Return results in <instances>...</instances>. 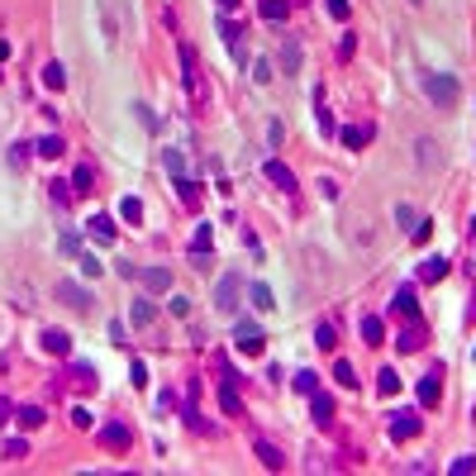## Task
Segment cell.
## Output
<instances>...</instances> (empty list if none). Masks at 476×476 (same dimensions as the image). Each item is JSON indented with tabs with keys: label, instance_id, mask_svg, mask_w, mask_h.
Listing matches in <instances>:
<instances>
[{
	"label": "cell",
	"instance_id": "obj_38",
	"mask_svg": "<svg viewBox=\"0 0 476 476\" xmlns=\"http://www.w3.org/2000/svg\"><path fill=\"white\" fill-rule=\"evenodd\" d=\"M248 295H253V305H258V310H276V305H272V291H267L262 281H258V286H253Z\"/></svg>",
	"mask_w": 476,
	"mask_h": 476
},
{
	"label": "cell",
	"instance_id": "obj_27",
	"mask_svg": "<svg viewBox=\"0 0 476 476\" xmlns=\"http://www.w3.org/2000/svg\"><path fill=\"white\" fill-rule=\"evenodd\" d=\"M315 348H339V329L324 319V324H315Z\"/></svg>",
	"mask_w": 476,
	"mask_h": 476
},
{
	"label": "cell",
	"instance_id": "obj_31",
	"mask_svg": "<svg viewBox=\"0 0 476 476\" xmlns=\"http://www.w3.org/2000/svg\"><path fill=\"white\" fill-rule=\"evenodd\" d=\"M334 376H339V386H348V391L357 386V371H352V362H343V357L334 362Z\"/></svg>",
	"mask_w": 476,
	"mask_h": 476
},
{
	"label": "cell",
	"instance_id": "obj_52",
	"mask_svg": "<svg viewBox=\"0 0 476 476\" xmlns=\"http://www.w3.org/2000/svg\"><path fill=\"white\" fill-rule=\"evenodd\" d=\"M219 5H224V10H234V5H238V0H219Z\"/></svg>",
	"mask_w": 476,
	"mask_h": 476
},
{
	"label": "cell",
	"instance_id": "obj_11",
	"mask_svg": "<svg viewBox=\"0 0 476 476\" xmlns=\"http://www.w3.org/2000/svg\"><path fill=\"white\" fill-rule=\"evenodd\" d=\"M138 276H143V286H148V291H153V295L172 291V272H167V267H143Z\"/></svg>",
	"mask_w": 476,
	"mask_h": 476
},
{
	"label": "cell",
	"instance_id": "obj_16",
	"mask_svg": "<svg viewBox=\"0 0 476 476\" xmlns=\"http://www.w3.org/2000/svg\"><path fill=\"white\" fill-rule=\"evenodd\" d=\"M86 229H91V238H96V243H114V219H110V214H96Z\"/></svg>",
	"mask_w": 476,
	"mask_h": 476
},
{
	"label": "cell",
	"instance_id": "obj_46",
	"mask_svg": "<svg viewBox=\"0 0 476 476\" xmlns=\"http://www.w3.org/2000/svg\"><path fill=\"white\" fill-rule=\"evenodd\" d=\"M72 424H77V429H96V415H91V410H72Z\"/></svg>",
	"mask_w": 476,
	"mask_h": 476
},
{
	"label": "cell",
	"instance_id": "obj_7",
	"mask_svg": "<svg viewBox=\"0 0 476 476\" xmlns=\"http://www.w3.org/2000/svg\"><path fill=\"white\" fill-rule=\"evenodd\" d=\"M219 34H224V43H229V57L243 62V57H248V48H243V24H234L229 15H219Z\"/></svg>",
	"mask_w": 476,
	"mask_h": 476
},
{
	"label": "cell",
	"instance_id": "obj_14",
	"mask_svg": "<svg viewBox=\"0 0 476 476\" xmlns=\"http://www.w3.org/2000/svg\"><path fill=\"white\" fill-rule=\"evenodd\" d=\"M371 133H376L371 124H348L339 138H343V148H367V143H371Z\"/></svg>",
	"mask_w": 476,
	"mask_h": 476
},
{
	"label": "cell",
	"instance_id": "obj_10",
	"mask_svg": "<svg viewBox=\"0 0 476 476\" xmlns=\"http://www.w3.org/2000/svg\"><path fill=\"white\" fill-rule=\"evenodd\" d=\"M396 348H400V352H419V348H424V324H419V319H410V329H400V334H396Z\"/></svg>",
	"mask_w": 476,
	"mask_h": 476
},
{
	"label": "cell",
	"instance_id": "obj_20",
	"mask_svg": "<svg viewBox=\"0 0 476 476\" xmlns=\"http://www.w3.org/2000/svg\"><path fill=\"white\" fill-rule=\"evenodd\" d=\"M281 72H286V77L300 72V43H295V38H286V48H281Z\"/></svg>",
	"mask_w": 476,
	"mask_h": 476
},
{
	"label": "cell",
	"instance_id": "obj_26",
	"mask_svg": "<svg viewBox=\"0 0 476 476\" xmlns=\"http://www.w3.org/2000/svg\"><path fill=\"white\" fill-rule=\"evenodd\" d=\"M91 186H96V172H91V167L81 162L77 172H72V191H81V195H91Z\"/></svg>",
	"mask_w": 476,
	"mask_h": 476
},
{
	"label": "cell",
	"instance_id": "obj_23",
	"mask_svg": "<svg viewBox=\"0 0 476 476\" xmlns=\"http://www.w3.org/2000/svg\"><path fill=\"white\" fill-rule=\"evenodd\" d=\"M43 86H48V91H62V86H67V72H62V62H43Z\"/></svg>",
	"mask_w": 476,
	"mask_h": 476
},
{
	"label": "cell",
	"instance_id": "obj_5",
	"mask_svg": "<svg viewBox=\"0 0 476 476\" xmlns=\"http://www.w3.org/2000/svg\"><path fill=\"white\" fill-rule=\"evenodd\" d=\"M214 310H219V315H238V272L219 276V286H214Z\"/></svg>",
	"mask_w": 476,
	"mask_h": 476
},
{
	"label": "cell",
	"instance_id": "obj_30",
	"mask_svg": "<svg viewBox=\"0 0 476 476\" xmlns=\"http://www.w3.org/2000/svg\"><path fill=\"white\" fill-rule=\"evenodd\" d=\"M376 386H381V396H396V391H400V376H396V367H381V376H376Z\"/></svg>",
	"mask_w": 476,
	"mask_h": 476
},
{
	"label": "cell",
	"instance_id": "obj_6",
	"mask_svg": "<svg viewBox=\"0 0 476 476\" xmlns=\"http://www.w3.org/2000/svg\"><path fill=\"white\" fill-rule=\"evenodd\" d=\"M267 181L276 186V191H286V195H295V191H300V186H295V172L291 167H286V162H276V158H267Z\"/></svg>",
	"mask_w": 476,
	"mask_h": 476
},
{
	"label": "cell",
	"instance_id": "obj_28",
	"mask_svg": "<svg viewBox=\"0 0 476 476\" xmlns=\"http://www.w3.org/2000/svg\"><path fill=\"white\" fill-rule=\"evenodd\" d=\"M177 195H181V205H200V186L186 177H177Z\"/></svg>",
	"mask_w": 476,
	"mask_h": 476
},
{
	"label": "cell",
	"instance_id": "obj_43",
	"mask_svg": "<svg viewBox=\"0 0 476 476\" xmlns=\"http://www.w3.org/2000/svg\"><path fill=\"white\" fill-rule=\"evenodd\" d=\"M29 153H34L29 143H15V148H10V167H24V162H29Z\"/></svg>",
	"mask_w": 476,
	"mask_h": 476
},
{
	"label": "cell",
	"instance_id": "obj_37",
	"mask_svg": "<svg viewBox=\"0 0 476 476\" xmlns=\"http://www.w3.org/2000/svg\"><path fill=\"white\" fill-rule=\"evenodd\" d=\"M162 162H167V172H172V177H186V162H181V153H177V148H167V153H162Z\"/></svg>",
	"mask_w": 476,
	"mask_h": 476
},
{
	"label": "cell",
	"instance_id": "obj_36",
	"mask_svg": "<svg viewBox=\"0 0 476 476\" xmlns=\"http://www.w3.org/2000/svg\"><path fill=\"white\" fill-rule=\"evenodd\" d=\"M153 319H158V310L148 300H133V324H153Z\"/></svg>",
	"mask_w": 476,
	"mask_h": 476
},
{
	"label": "cell",
	"instance_id": "obj_34",
	"mask_svg": "<svg viewBox=\"0 0 476 476\" xmlns=\"http://www.w3.org/2000/svg\"><path fill=\"white\" fill-rule=\"evenodd\" d=\"M48 191H53V205H62V210L72 205V181H53Z\"/></svg>",
	"mask_w": 476,
	"mask_h": 476
},
{
	"label": "cell",
	"instance_id": "obj_51",
	"mask_svg": "<svg viewBox=\"0 0 476 476\" xmlns=\"http://www.w3.org/2000/svg\"><path fill=\"white\" fill-rule=\"evenodd\" d=\"M5 424H10V400L0 396V429H5Z\"/></svg>",
	"mask_w": 476,
	"mask_h": 476
},
{
	"label": "cell",
	"instance_id": "obj_9",
	"mask_svg": "<svg viewBox=\"0 0 476 476\" xmlns=\"http://www.w3.org/2000/svg\"><path fill=\"white\" fill-rule=\"evenodd\" d=\"M101 443H105V448H129L133 443V433H129V424H101Z\"/></svg>",
	"mask_w": 476,
	"mask_h": 476
},
{
	"label": "cell",
	"instance_id": "obj_24",
	"mask_svg": "<svg viewBox=\"0 0 476 476\" xmlns=\"http://www.w3.org/2000/svg\"><path fill=\"white\" fill-rule=\"evenodd\" d=\"M210 243H214L210 224H200V229H195V238H191V253H195V258H210Z\"/></svg>",
	"mask_w": 476,
	"mask_h": 476
},
{
	"label": "cell",
	"instance_id": "obj_50",
	"mask_svg": "<svg viewBox=\"0 0 476 476\" xmlns=\"http://www.w3.org/2000/svg\"><path fill=\"white\" fill-rule=\"evenodd\" d=\"M253 77H258V81H272V62H267V57L253 62Z\"/></svg>",
	"mask_w": 476,
	"mask_h": 476
},
{
	"label": "cell",
	"instance_id": "obj_40",
	"mask_svg": "<svg viewBox=\"0 0 476 476\" xmlns=\"http://www.w3.org/2000/svg\"><path fill=\"white\" fill-rule=\"evenodd\" d=\"M324 10H329L334 20H348V15H352V5H348V0H324Z\"/></svg>",
	"mask_w": 476,
	"mask_h": 476
},
{
	"label": "cell",
	"instance_id": "obj_19",
	"mask_svg": "<svg viewBox=\"0 0 476 476\" xmlns=\"http://www.w3.org/2000/svg\"><path fill=\"white\" fill-rule=\"evenodd\" d=\"M253 448H258V462H262L267 472H281V452L272 448V443H267V438H258V443H253Z\"/></svg>",
	"mask_w": 476,
	"mask_h": 476
},
{
	"label": "cell",
	"instance_id": "obj_15",
	"mask_svg": "<svg viewBox=\"0 0 476 476\" xmlns=\"http://www.w3.org/2000/svg\"><path fill=\"white\" fill-rule=\"evenodd\" d=\"M419 405H438V367H429L419 376Z\"/></svg>",
	"mask_w": 476,
	"mask_h": 476
},
{
	"label": "cell",
	"instance_id": "obj_22",
	"mask_svg": "<svg viewBox=\"0 0 476 476\" xmlns=\"http://www.w3.org/2000/svg\"><path fill=\"white\" fill-rule=\"evenodd\" d=\"M219 405H224V415H243V400H238V386H234V381H224V391H219Z\"/></svg>",
	"mask_w": 476,
	"mask_h": 476
},
{
	"label": "cell",
	"instance_id": "obj_8",
	"mask_svg": "<svg viewBox=\"0 0 476 476\" xmlns=\"http://www.w3.org/2000/svg\"><path fill=\"white\" fill-rule=\"evenodd\" d=\"M38 343H43V352H53V357H67V352H72L67 329H43V334H38Z\"/></svg>",
	"mask_w": 476,
	"mask_h": 476
},
{
	"label": "cell",
	"instance_id": "obj_44",
	"mask_svg": "<svg viewBox=\"0 0 476 476\" xmlns=\"http://www.w3.org/2000/svg\"><path fill=\"white\" fill-rule=\"evenodd\" d=\"M5 457H29V438H10L5 443Z\"/></svg>",
	"mask_w": 476,
	"mask_h": 476
},
{
	"label": "cell",
	"instance_id": "obj_29",
	"mask_svg": "<svg viewBox=\"0 0 476 476\" xmlns=\"http://www.w3.org/2000/svg\"><path fill=\"white\" fill-rule=\"evenodd\" d=\"M72 376H77V386L96 391V367H91V362H72Z\"/></svg>",
	"mask_w": 476,
	"mask_h": 476
},
{
	"label": "cell",
	"instance_id": "obj_47",
	"mask_svg": "<svg viewBox=\"0 0 476 476\" xmlns=\"http://www.w3.org/2000/svg\"><path fill=\"white\" fill-rule=\"evenodd\" d=\"M81 272H86V276H101V272H105V267L96 262V258H91V253H81Z\"/></svg>",
	"mask_w": 476,
	"mask_h": 476
},
{
	"label": "cell",
	"instance_id": "obj_32",
	"mask_svg": "<svg viewBox=\"0 0 476 476\" xmlns=\"http://www.w3.org/2000/svg\"><path fill=\"white\" fill-rule=\"evenodd\" d=\"M295 391H300V396H315L319 376H315V371H295Z\"/></svg>",
	"mask_w": 476,
	"mask_h": 476
},
{
	"label": "cell",
	"instance_id": "obj_33",
	"mask_svg": "<svg viewBox=\"0 0 476 476\" xmlns=\"http://www.w3.org/2000/svg\"><path fill=\"white\" fill-rule=\"evenodd\" d=\"M286 10H291L286 0H262V20H272V24H276V20H286Z\"/></svg>",
	"mask_w": 476,
	"mask_h": 476
},
{
	"label": "cell",
	"instance_id": "obj_53",
	"mask_svg": "<svg viewBox=\"0 0 476 476\" xmlns=\"http://www.w3.org/2000/svg\"><path fill=\"white\" fill-rule=\"evenodd\" d=\"M472 234H476V224H472Z\"/></svg>",
	"mask_w": 476,
	"mask_h": 476
},
{
	"label": "cell",
	"instance_id": "obj_3",
	"mask_svg": "<svg viewBox=\"0 0 476 476\" xmlns=\"http://www.w3.org/2000/svg\"><path fill=\"white\" fill-rule=\"evenodd\" d=\"M234 343L243 348V352H262V324L248 319V315H238L234 319Z\"/></svg>",
	"mask_w": 476,
	"mask_h": 476
},
{
	"label": "cell",
	"instance_id": "obj_17",
	"mask_svg": "<svg viewBox=\"0 0 476 476\" xmlns=\"http://www.w3.org/2000/svg\"><path fill=\"white\" fill-rule=\"evenodd\" d=\"M396 315L419 319V300H415V291H410V286H400V291H396Z\"/></svg>",
	"mask_w": 476,
	"mask_h": 476
},
{
	"label": "cell",
	"instance_id": "obj_45",
	"mask_svg": "<svg viewBox=\"0 0 476 476\" xmlns=\"http://www.w3.org/2000/svg\"><path fill=\"white\" fill-rule=\"evenodd\" d=\"M133 114H138V124H143V129H158V114H153L148 105H133Z\"/></svg>",
	"mask_w": 476,
	"mask_h": 476
},
{
	"label": "cell",
	"instance_id": "obj_48",
	"mask_svg": "<svg viewBox=\"0 0 476 476\" xmlns=\"http://www.w3.org/2000/svg\"><path fill=\"white\" fill-rule=\"evenodd\" d=\"M172 315H177V319L191 315V300H186V295H172Z\"/></svg>",
	"mask_w": 476,
	"mask_h": 476
},
{
	"label": "cell",
	"instance_id": "obj_25",
	"mask_svg": "<svg viewBox=\"0 0 476 476\" xmlns=\"http://www.w3.org/2000/svg\"><path fill=\"white\" fill-rule=\"evenodd\" d=\"M362 339H367V343H386V324H381L376 315H367L362 319Z\"/></svg>",
	"mask_w": 476,
	"mask_h": 476
},
{
	"label": "cell",
	"instance_id": "obj_1",
	"mask_svg": "<svg viewBox=\"0 0 476 476\" xmlns=\"http://www.w3.org/2000/svg\"><path fill=\"white\" fill-rule=\"evenodd\" d=\"M457 91H462V86H457V77H448V72H429V77H424V96L438 110L457 105Z\"/></svg>",
	"mask_w": 476,
	"mask_h": 476
},
{
	"label": "cell",
	"instance_id": "obj_21",
	"mask_svg": "<svg viewBox=\"0 0 476 476\" xmlns=\"http://www.w3.org/2000/svg\"><path fill=\"white\" fill-rule=\"evenodd\" d=\"M15 424H20L24 433H34V429H43V410H38V405H24V410L15 415Z\"/></svg>",
	"mask_w": 476,
	"mask_h": 476
},
{
	"label": "cell",
	"instance_id": "obj_18",
	"mask_svg": "<svg viewBox=\"0 0 476 476\" xmlns=\"http://www.w3.org/2000/svg\"><path fill=\"white\" fill-rule=\"evenodd\" d=\"M443 272H448V258H424L419 262V281H443Z\"/></svg>",
	"mask_w": 476,
	"mask_h": 476
},
{
	"label": "cell",
	"instance_id": "obj_2",
	"mask_svg": "<svg viewBox=\"0 0 476 476\" xmlns=\"http://www.w3.org/2000/svg\"><path fill=\"white\" fill-rule=\"evenodd\" d=\"M419 429H424V419L415 415V410H391V415H386V433H391L396 443H410Z\"/></svg>",
	"mask_w": 476,
	"mask_h": 476
},
{
	"label": "cell",
	"instance_id": "obj_12",
	"mask_svg": "<svg viewBox=\"0 0 476 476\" xmlns=\"http://www.w3.org/2000/svg\"><path fill=\"white\" fill-rule=\"evenodd\" d=\"M310 419L334 424V396H329V391H315V396H310Z\"/></svg>",
	"mask_w": 476,
	"mask_h": 476
},
{
	"label": "cell",
	"instance_id": "obj_41",
	"mask_svg": "<svg viewBox=\"0 0 476 476\" xmlns=\"http://www.w3.org/2000/svg\"><path fill=\"white\" fill-rule=\"evenodd\" d=\"M129 376H133V386H138V391H148V362H133Z\"/></svg>",
	"mask_w": 476,
	"mask_h": 476
},
{
	"label": "cell",
	"instance_id": "obj_49",
	"mask_svg": "<svg viewBox=\"0 0 476 476\" xmlns=\"http://www.w3.org/2000/svg\"><path fill=\"white\" fill-rule=\"evenodd\" d=\"M62 253H77V258H81V238L72 234V229H67V234H62Z\"/></svg>",
	"mask_w": 476,
	"mask_h": 476
},
{
	"label": "cell",
	"instance_id": "obj_39",
	"mask_svg": "<svg viewBox=\"0 0 476 476\" xmlns=\"http://www.w3.org/2000/svg\"><path fill=\"white\" fill-rule=\"evenodd\" d=\"M448 472H452V476H472V472H476V457H472V452H467V457H457Z\"/></svg>",
	"mask_w": 476,
	"mask_h": 476
},
{
	"label": "cell",
	"instance_id": "obj_13",
	"mask_svg": "<svg viewBox=\"0 0 476 476\" xmlns=\"http://www.w3.org/2000/svg\"><path fill=\"white\" fill-rule=\"evenodd\" d=\"M34 153H38V158H62V153H67V143H62V133H43V138H38V143H34Z\"/></svg>",
	"mask_w": 476,
	"mask_h": 476
},
{
	"label": "cell",
	"instance_id": "obj_42",
	"mask_svg": "<svg viewBox=\"0 0 476 476\" xmlns=\"http://www.w3.org/2000/svg\"><path fill=\"white\" fill-rule=\"evenodd\" d=\"M396 219L405 224V229H415V224H419V214H415V205H396Z\"/></svg>",
	"mask_w": 476,
	"mask_h": 476
},
{
	"label": "cell",
	"instance_id": "obj_4",
	"mask_svg": "<svg viewBox=\"0 0 476 476\" xmlns=\"http://www.w3.org/2000/svg\"><path fill=\"white\" fill-rule=\"evenodd\" d=\"M53 295L62 300V305H72V310H81V315H91V305H96V295L86 291V286H77V281H57Z\"/></svg>",
	"mask_w": 476,
	"mask_h": 476
},
{
	"label": "cell",
	"instance_id": "obj_35",
	"mask_svg": "<svg viewBox=\"0 0 476 476\" xmlns=\"http://www.w3.org/2000/svg\"><path fill=\"white\" fill-rule=\"evenodd\" d=\"M119 214H124L129 224H138V219H143V205H138L133 195H124V200H119Z\"/></svg>",
	"mask_w": 476,
	"mask_h": 476
}]
</instances>
